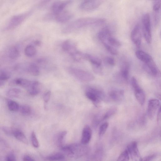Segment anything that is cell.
I'll use <instances>...</instances> for the list:
<instances>
[{
    "label": "cell",
    "mask_w": 161,
    "mask_h": 161,
    "mask_svg": "<svg viewBox=\"0 0 161 161\" xmlns=\"http://www.w3.org/2000/svg\"><path fill=\"white\" fill-rule=\"evenodd\" d=\"M105 21L102 18L93 17L81 18L74 20L66 27V30L70 31L74 29L89 25H101Z\"/></svg>",
    "instance_id": "cell-1"
},
{
    "label": "cell",
    "mask_w": 161,
    "mask_h": 161,
    "mask_svg": "<svg viewBox=\"0 0 161 161\" xmlns=\"http://www.w3.org/2000/svg\"><path fill=\"white\" fill-rule=\"evenodd\" d=\"M84 145L74 143L62 146L61 150L65 154L71 158H79L86 154L87 152L86 148Z\"/></svg>",
    "instance_id": "cell-2"
},
{
    "label": "cell",
    "mask_w": 161,
    "mask_h": 161,
    "mask_svg": "<svg viewBox=\"0 0 161 161\" xmlns=\"http://www.w3.org/2000/svg\"><path fill=\"white\" fill-rule=\"evenodd\" d=\"M86 97L95 105L99 103L103 98L104 94L100 89L94 87H90L85 92Z\"/></svg>",
    "instance_id": "cell-3"
},
{
    "label": "cell",
    "mask_w": 161,
    "mask_h": 161,
    "mask_svg": "<svg viewBox=\"0 0 161 161\" xmlns=\"http://www.w3.org/2000/svg\"><path fill=\"white\" fill-rule=\"evenodd\" d=\"M143 34L145 40L148 44L151 42V25L150 15L148 13L144 14L142 18Z\"/></svg>",
    "instance_id": "cell-4"
},
{
    "label": "cell",
    "mask_w": 161,
    "mask_h": 161,
    "mask_svg": "<svg viewBox=\"0 0 161 161\" xmlns=\"http://www.w3.org/2000/svg\"><path fill=\"white\" fill-rule=\"evenodd\" d=\"M131 84L137 100L141 105H143L145 101V94L142 89L139 85L135 77L133 76L131 78Z\"/></svg>",
    "instance_id": "cell-5"
},
{
    "label": "cell",
    "mask_w": 161,
    "mask_h": 161,
    "mask_svg": "<svg viewBox=\"0 0 161 161\" xmlns=\"http://www.w3.org/2000/svg\"><path fill=\"white\" fill-rule=\"evenodd\" d=\"M71 74L79 80L84 82L90 81L94 79V76L91 73L75 68L70 69Z\"/></svg>",
    "instance_id": "cell-6"
},
{
    "label": "cell",
    "mask_w": 161,
    "mask_h": 161,
    "mask_svg": "<svg viewBox=\"0 0 161 161\" xmlns=\"http://www.w3.org/2000/svg\"><path fill=\"white\" fill-rule=\"evenodd\" d=\"M103 0H85L80 5V8L84 11H89L96 9L102 3Z\"/></svg>",
    "instance_id": "cell-7"
},
{
    "label": "cell",
    "mask_w": 161,
    "mask_h": 161,
    "mask_svg": "<svg viewBox=\"0 0 161 161\" xmlns=\"http://www.w3.org/2000/svg\"><path fill=\"white\" fill-rule=\"evenodd\" d=\"M130 158L135 161L141 160L140 157L137 146V143L136 141H133L128 144L127 147Z\"/></svg>",
    "instance_id": "cell-8"
},
{
    "label": "cell",
    "mask_w": 161,
    "mask_h": 161,
    "mask_svg": "<svg viewBox=\"0 0 161 161\" xmlns=\"http://www.w3.org/2000/svg\"><path fill=\"white\" fill-rule=\"evenodd\" d=\"M131 38L132 42L138 48L140 47L142 41L141 30L139 24L136 25L131 33Z\"/></svg>",
    "instance_id": "cell-9"
},
{
    "label": "cell",
    "mask_w": 161,
    "mask_h": 161,
    "mask_svg": "<svg viewBox=\"0 0 161 161\" xmlns=\"http://www.w3.org/2000/svg\"><path fill=\"white\" fill-rule=\"evenodd\" d=\"M160 107V102L158 99H151L148 102L147 113L149 117L153 118L157 111Z\"/></svg>",
    "instance_id": "cell-10"
},
{
    "label": "cell",
    "mask_w": 161,
    "mask_h": 161,
    "mask_svg": "<svg viewBox=\"0 0 161 161\" xmlns=\"http://www.w3.org/2000/svg\"><path fill=\"white\" fill-rule=\"evenodd\" d=\"M70 2V0H60L54 2L51 7L53 15L57 14L64 11Z\"/></svg>",
    "instance_id": "cell-11"
},
{
    "label": "cell",
    "mask_w": 161,
    "mask_h": 161,
    "mask_svg": "<svg viewBox=\"0 0 161 161\" xmlns=\"http://www.w3.org/2000/svg\"><path fill=\"white\" fill-rule=\"evenodd\" d=\"M54 16L55 19L57 22L64 23L70 20L73 15L69 12L64 10Z\"/></svg>",
    "instance_id": "cell-12"
},
{
    "label": "cell",
    "mask_w": 161,
    "mask_h": 161,
    "mask_svg": "<svg viewBox=\"0 0 161 161\" xmlns=\"http://www.w3.org/2000/svg\"><path fill=\"white\" fill-rule=\"evenodd\" d=\"M92 136V131L90 127L88 125H85L82 131L81 143L85 145L90 141Z\"/></svg>",
    "instance_id": "cell-13"
},
{
    "label": "cell",
    "mask_w": 161,
    "mask_h": 161,
    "mask_svg": "<svg viewBox=\"0 0 161 161\" xmlns=\"http://www.w3.org/2000/svg\"><path fill=\"white\" fill-rule=\"evenodd\" d=\"M143 67L146 72L153 76L157 75L159 72L158 68L153 60L144 63Z\"/></svg>",
    "instance_id": "cell-14"
},
{
    "label": "cell",
    "mask_w": 161,
    "mask_h": 161,
    "mask_svg": "<svg viewBox=\"0 0 161 161\" xmlns=\"http://www.w3.org/2000/svg\"><path fill=\"white\" fill-rule=\"evenodd\" d=\"M62 47L64 50L68 52L71 56L78 51L75 43L70 40L64 42L62 45Z\"/></svg>",
    "instance_id": "cell-15"
},
{
    "label": "cell",
    "mask_w": 161,
    "mask_h": 161,
    "mask_svg": "<svg viewBox=\"0 0 161 161\" xmlns=\"http://www.w3.org/2000/svg\"><path fill=\"white\" fill-rule=\"evenodd\" d=\"M27 15V14H25L13 16L10 21L8 28L11 29L17 26L23 21Z\"/></svg>",
    "instance_id": "cell-16"
},
{
    "label": "cell",
    "mask_w": 161,
    "mask_h": 161,
    "mask_svg": "<svg viewBox=\"0 0 161 161\" xmlns=\"http://www.w3.org/2000/svg\"><path fill=\"white\" fill-rule=\"evenodd\" d=\"M41 85L37 81L31 82L30 86L28 88L29 94L32 96H36L38 94L40 90Z\"/></svg>",
    "instance_id": "cell-17"
},
{
    "label": "cell",
    "mask_w": 161,
    "mask_h": 161,
    "mask_svg": "<svg viewBox=\"0 0 161 161\" xmlns=\"http://www.w3.org/2000/svg\"><path fill=\"white\" fill-rule=\"evenodd\" d=\"M111 36V31L109 28L107 26L102 28L98 34V38L101 42L107 40Z\"/></svg>",
    "instance_id": "cell-18"
},
{
    "label": "cell",
    "mask_w": 161,
    "mask_h": 161,
    "mask_svg": "<svg viewBox=\"0 0 161 161\" xmlns=\"http://www.w3.org/2000/svg\"><path fill=\"white\" fill-rule=\"evenodd\" d=\"M124 95L123 90H113L109 92V96L113 101L119 102L122 100Z\"/></svg>",
    "instance_id": "cell-19"
},
{
    "label": "cell",
    "mask_w": 161,
    "mask_h": 161,
    "mask_svg": "<svg viewBox=\"0 0 161 161\" xmlns=\"http://www.w3.org/2000/svg\"><path fill=\"white\" fill-rule=\"evenodd\" d=\"M135 54L137 58L144 63H148L153 60L150 55L142 50H138L136 51Z\"/></svg>",
    "instance_id": "cell-20"
},
{
    "label": "cell",
    "mask_w": 161,
    "mask_h": 161,
    "mask_svg": "<svg viewBox=\"0 0 161 161\" xmlns=\"http://www.w3.org/2000/svg\"><path fill=\"white\" fill-rule=\"evenodd\" d=\"M84 58L89 61L92 64L93 67L101 66L102 61L98 58L91 55L86 54H84Z\"/></svg>",
    "instance_id": "cell-21"
},
{
    "label": "cell",
    "mask_w": 161,
    "mask_h": 161,
    "mask_svg": "<svg viewBox=\"0 0 161 161\" xmlns=\"http://www.w3.org/2000/svg\"><path fill=\"white\" fill-rule=\"evenodd\" d=\"M11 83L28 88L30 85L31 82L26 79L19 78L14 79Z\"/></svg>",
    "instance_id": "cell-22"
},
{
    "label": "cell",
    "mask_w": 161,
    "mask_h": 161,
    "mask_svg": "<svg viewBox=\"0 0 161 161\" xmlns=\"http://www.w3.org/2000/svg\"><path fill=\"white\" fill-rule=\"evenodd\" d=\"M13 135L14 137L19 141L25 144H28V140L24 134L21 131L16 130L13 131Z\"/></svg>",
    "instance_id": "cell-23"
},
{
    "label": "cell",
    "mask_w": 161,
    "mask_h": 161,
    "mask_svg": "<svg viewBox=\"0 0 161 161\" xmlns=\"http://www.w3.org/2000/svg\"><path fill=\"white\" fill-rule=\"evenodd\" d=\"M129 65L127 63H125L123 64L121 70L120 75L122 78L125 81H127L129 74Z\"/></svg>",
    "instance_id": "cell-24"
},
{
    "label": "cell",
    "mask_w": 161,
    "mask_h": 161,
    "mask_svg": "<svg viewBox=\"0 0 161 161\" xmlns=\"http://www.w3.org/2000/svg\"><path fill=\"white\" fill-rule=\"evenodd\" d=\"M21 92V91L19 89L13 88L8 90L6 95L7 96L10 97L17 98L19 96Z\"/></svg>",
    "instance_id": "cell-25"
},
{
    "label": "cell",
    "mask_w": 161,
    "mask_h": 161,
    "mask_svg": "<svg viewBox=\"0 0 161 161\" xmlns=\"http://www.w3.org/2000/svg\"><path fill=\"white\" fill-rule=\"evenodd\" d=\"M25 55L27 57H31L36 53V50L35 47L32 45H28L25 48L24 50Z\"/></svg>",
    "instance_id": "cell-26"
},
{
    "label": "cell",
    "mask_w": 161,
    "mask_h": 161,
    "mask_svg": "<svg viewBox=\"0 0 161 161\" xmlns=\"http://www.w3.org/2000/svg\"><path fill=\"white\" fill-rule=\"evenodd\" d=\"M28 70L29 73L33 76L38 75L40 74L38 67L34 63H31L29 64Z\"/></svg>",
    "instance_id": "cell-27"
},
{
    "label": "cell",
    "mask_w": 161,
    "mask_h": 161,
    "mask_svg": "<svg viewBox=\"0 0 161 161\" xmlns=\"http://www.w3.org/2000/svg\"><path fill=\"white\" fill-rule=\"evenodd\" d=\"M7 105L8 109L10 111L16 112L19 110V106L15 101L8 100L7 101Z\"/></svg>",
    "instance_id": "cell-28"
},
{
    "label": "cell",
    "mask_w": 161,
    "mask_h": 161,
    "mask_svg": "<svg viewBox=\"0 0 161 161\" xmlns=\"http://www.w3.org/2000/svg\"><path fill=\"white\" fill-rule=\"evenodd\" d=\"M66 134V131H64L59 132L56 138L57 144L60 147L63 146L64 140Z\"/></svg>",
    "instance_id": "cell-29"
},
{
    "label": "cell",
    "mask_w": 161,
    "mask_h": 161,
    "mask_svg": "<svg viewBox=\"0 0 161 161\" xmlns=\"http://www.w3.org/2000/svg\"><path fill=\"white\" fill-rule=\"evenodd\" d=\"M19 52L16 47H12L9 50V57L12 59H16L19 56Z\"/></svg>",
    "instance_id": "cell-30"
},
{
    "label": "cell",
    "mask_w": 161,
    "mask_h": 161,
    "mask_svg": "<svg viewBox=\"0 0 161 161\" xmlns=\"http://www.w3.org/2000/svg\"><path fill=\"white\" fill-rule=\"evenodd\" d=\"M103 42H107L110 45L116 48L119 47L121 45L120 42L112 36L109 37L107 40Z\"/></svg>",
    "instance_id": "cell-31"
},
{
    "label": "cell",
    "mask_w": 161,
    "mask_h": 161,
    "mask_svg": "<svg viewBox=\"0 0 161 161\" xmlns=\"http://www.w3.org/2000/svg\"><path fill=\"white\" fill-rule=\"evenodd\" d=\"M64 154L61 153H57L48 157L47 159L51 161L61 160L64 159Z\"/></svg>",
    "instance_id": "cell-32"
},
{
    "label": "cell",
    "mask_w": 161,
    "mask_h": 161,
    "mask_svg": "<svg viewBox=\"0 0 161 161\" xmlns=\"http://www.w3.org/2000/svg\"><path fill=\"white\" fill-rule=\"evenodd\" d=\"M19 109L21 113L24 115L28 116L31 113V107L27 105H23L19 107Z\"/></svg>",
    "instance_id": "cell-33"
},
{
    "label": "cell",
    "mask_w": 161,
    "mask_h": 161,
    "mask_svg": "<svg viewBox=\"0 0 161 161\" xmlns=\"http://www.w3.org/2000/svg\"><path fill=\"white\" fill-rule=\"evenodd\" d=\"M102 42L107 50L112 54L115 55L118 54V51L116 48L110 45L105 42Z\"/></svg>",
    "instance_id": "cell-34"
},
{
    "label": "cell",
    "mask_w": 161,
    "mask_h": 161,
    "mask_svg": "<svg viewBox=\"0 0 161 161\" xmlns=\"http://www.w3.org/2000/svg\"><path fill=\"white\" fill-rule=\"evenodd\" d=\"M130 158L129 153L126 149L120 154L118 158L117 161H128Z\"/></svg>",
    "instance_id": "cell-35"
},
{
    "label": "cell",
    "mask_w": 161,
    "mask_h": 161,
    "mask_svg": "<svg viewBox=\"0 0 161 161\" xmlns=\"http://www.w3.org/2000/svg\"><path fill=\"white\" fill-rule=\"evenodd\" d=\"M116 111L117 109L116 108L113 107L110 108L105 113L103 117V119H108L115 114Z\"/></svg>",
    "instance_id": "cell-36"
},
{
    "label": "cell",
    "mask_w": 161,
    "mask_h": 161,
    "mask_svg": "<svg viewBox=\"0 0 161 161\" xmlns=\"http://www.w3.org/2000/svg\"><path fill=\"white\" fill-rule=\"evenodd\" d=\"M108 125V123L105 122L100 126L99 130V137H101L104 135L107 129Z\"/></svg>",
    "instance_id": "cell-37"
},
{
    "label": "cell",
    "mask_w": 161,
    "mask_h": 161,
    "mask_svg": "<svg viewBox=\"0 0 161 161\" xmlns=\"http://www.w3.org/2000/svg\"><path fill=\"white\" fill-rule=\"evenodd\" d=\"M31 139L33 146L35 148H38L39 146V142L34 131H32L31 133Z\"/></svg>",
    "instance_id": "cell-38"
},
{
    "label": "cell",
    "mask_w": 161,
    "mask_h": 161,
    "mask_svg": "<svg viewBox=\"0 0 161 161\" xmlns=\"http://www.w3.org/2000/svg\"><path fill=\"white\" fill-rule=\"evenodd\" d=\"M161 7V0H154L153 9L154 13H159Z\"/></svg>",
    "instance_id": "cell-39"
},
{
    "label": "cell",
    "mask_w": 161,
    "mask_h": 161,
    "mask_svg": "<svg viewBox=\"0 0 161 161\" xmlns=\"http://www.w3.org/2000/svg\"><path fill=\"white\" fill-rule=\"evenodd\" d=\"M10 75L7 72H3L0 74V80L4 81L9 79Z\"/></svg>",
    "instance_id": "cell-40"
},
{
    "label": "cell",
    "mask_w": 161,
    "mask_h": 161,
    "mask_svg": "<svg viewBox=\"0 0 161 161\" xmlns=\"http://www.w3.org/2000/svg\"><path fill=\"white\" fill-rule=\"evenodd\" d=\"M105 61L107 64L111 66H114L115 64L114 59L112 57H106Z\"/></svg>",
    "instance_id": "cell-41"
},
{
    "label": "cell",
    "mask_w": 161,
    "mask_h": 161,
    "mask_svg": "<svg viewBox=\"0 0 161 161\" xmlns=\"http://www.w3.org/2000/svg\"><path fill=\"white\" fill-rule=\"evenodd\" d=\"M2 130L3 131L8 135H11L12 134H13V131L8 127L4 126L2 127Z\"/></svg>",
    "instance_id": "cell-42"
},
{
    "label": "cell",
    "mask_w": 161,
    "mask_h": 161,
    "mask_svg": "<svg viewBox=\"0 0 161 161\" xmlns=\"http://www.w3.org/2000/svg\"><path fill=\"white\" fill-rule=\"evenodd\" d=\"M51 92L48 91L44 93L43 96V100L45 103H47L49 101L50 97Z\"/></svg>",
    "instance_id": "cell-43"
},
{
    "label": "cell",
    "mask_w": 161,
    "mask_h": 161,
    "mask_svg": "<svg viewBox=\"0 0 161 161\" xmlns=\"http://www.w3.org/2000/svg\"><path fill=\"white\" fill-rule=\"evenodd\" d=\"M16 157L13 153L8 154L6 157L5 160L7 161H14L16 160Z\"/></svg>",
    "instance_id": "cell-44"
},
{
    "label": "cell",
    "mask_w": 161,
    "mask_h": 161,
    "mask_svg": "<svg viewBox=\"0 0 161 161\" xmlns=\"http://www.w3.org/2000/svg\"><path fill=\"white\" fill-rule=\"evenodd\" d=\"M156 155L154 154L146 156L142 158H141V161H150L153 160L155 158Z\"/></svg>",
    "instance_id": "cell-45"
},
{
    "label": "cell",
    "mask_w": 161,
    "mask_h": 161,
    "mask_svg": "<svg viewBox=\"0 0 161 161\" xmlns=\"http://www.w3.org/2000/svg\"><path fill=\"white\" fill-rule=\"evenodd\" d=\"M23 160L24 161H34L35 159H34L32 157H31L28 155H25L23 157Z\"/></svg>",
    "instance_id": "cell-46"
},
{
    "label": "cell",
    "mask_w": 161,
    "mask_h": 161,
    "mask_svg": "<svg viewBox=\"0 0 161 161\" xmlns=\"http://www.w3.org/2000/svg\"><path fill=\"white\" fill-rule=\"evenodd\" d=\"M161 119V110L160 107L159 108L158 111L157 120L158 122L160 121Z\"/></svg>",
    "instance_id": "cell-47"
},
{
    "label": "cell",
    "mask_w": 161,
    "mask_h": 161,
    "mask_svg": "<svg viewBox=\"0 0 161 161\" xmlns=\"http://www.w3.org/2000/svg\"><path fill=\"white\" fill-rule=\"evenodd\" d=\"M34 43L36 45L39 46L41 45V43L39 41L36 40L34 42Z\"/></svg>",
    "instance_id": "cell-48"
},
{
    "label": "cell",
    "mask_w": 161,
    "mask_h": 161,
    "mask_svg": "<svg viewBox=\"0 0 161 161\" xmlns=\"http://www.w3.org/2000/svg\"><path fill=\"white\" fill-rule=\"evenodd\" d=\"M153 0L154 1V0Z\"/></svg>",
    "instance_id": "cell-49"
},
{
    "label": "cell",
    "mask_w": 161,
    "mask_h": 161,
    "mask_svg": "<svg viewBox=\"0 0 161 161\" xmlns=\"http://www.w3.org/2000/svg\"></svg>",
    "instance_id": "cell-50"
}]
</instances>
